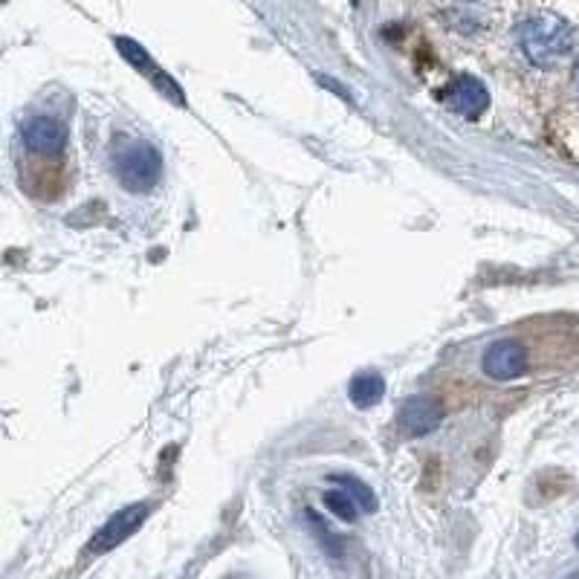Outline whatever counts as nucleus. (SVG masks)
Listing matches in <instances>:
<instances>
[{"label": "nucleus", "instance_id": "1", "mask_svg": "<svg viewBox=\"0 0 579 579\" xmlns=\"http://www.w3.org/2000/svg\"><path fill=\"white\" fill-rule=\"evenodd\" d=\"M519 44L530 64L536 67H553L556 61L571 53L574 47V29L568 21L551 12H539L527 18L519 27Z\"/></svg>", "mask_w": 579, "mask_h": 579}, {"label": "nucleus", "instance_id": "2", "mask_svg": "<svg viewBox=\"0 0 579 579\" xmlns=\"http://www.w3.org/2000/svg\"><path fill=\"white\" fill-rule=\"evenodd\" d=\"M113 171L128 192H151L163 177V154L142 139H128L113 154Z\"/></svg>", "mask_w": 579, "mask_h": 579}, {"label": "nucleus", "instance_id": "3", "mask_svg": "<svg viewBox=\"0 0 579 579\" xmlns=\"http://www.w3.org/2000/svg\"><path fill=\"white\" fill-rule=\"evenodd\" d=\"M530 371V351L524 348L519 339L504 336L496 339L487 351H484V374L496 383H510L519 380Z\"/></svg>", "mask_w": 579, "mask_h": 579}, {"label": "nucleus", "instance_id": "4", "mask_svg": "<svg viewBox=\"0 0 579 579\" xmlns=\"http://www.w3.org/2000/svg\"><path fill=\"white\" fill-rule=\"evenodd\" d=\"M148 513H151V507H148V504H128V507H122V510H119V513H113L111 519L99 527V533L87 542V553L102 556V553L119 548L125 539H131L139 527L145 524Z\"/></svg>", "mask_w": 579, "mask_h": 579}, {"label": "nucleus", "instance_id": "5", "mask_svg": "<svg viewBox=\"0 0 579 579\" xmlns=\"http://www.w3.org/2000/svg\"><path fill=\"white\" fill-rule=\"evenodd\" d=\"M441 99L443 105H446L449 111L458 113V116L478 119L481 113L487 111V105H490V90L484 87L481 79L464 73V76H455L452 82L443 87Z\"/></svg>", "mask_w": 579, "mask_h": 579}, {"label": "nucleus", "instance_id": "6", "mask_svg": "<svg viewBox=\"0 0 579 579\" xmlns=\"http://www.w3.org/2000/svg\"><path fill=\"white\" fill-rule=\"evenodd\" d=\"M21 139L27 151L41 154V157H58L67 148V128L58 122L56 116H29L21 125Z\"/></svg>", "mask_w": 579, "mask_h": 579}, {"label": "nucleus", "instance_id": "7", "mask_svg": "<svg viewBox=\"0 0 579 579\" xmlns=\"http://www.w3.org/2000/svg\"><path fill=\"white\" fill-rule=\"evenodd\" d=\"M443 420V406L435 397H412L403 403V409L397 414V426L403 435L409 438H423L429 432H435Z\"/></svg>", "mask_w": 579, "mask_h": 579}, {"label": "nucleus", "instance_id": "8", "mask_svg": "<svg viewBox=\"0 0 579 579\" xmlns=\"http://www.w3.org/2000/svg\"><path fill=\"white\" fill-rule=\"evenodd\" d=\"M116 47H119V53L128 58L137 70H142L151 82L157 84L163 93H166L171 102H177V105H186V96H183V90L174 84V79L168 76L166 70H157V64L151 61V56L139 47L137 41H131V38H116Z\"/></svg>", "mask_w": 579, "mask_h": 579}, {"label": "nucleus", "instance_id": "9", "mask_svg": "<svg viewBox=\"0 0 579 579\" xmlns=\"http://www.w3.org/2000/svg\"><path fill=\"white\" fill-rule=\"evenodd\" d=\"M386 394V380L377 371H359L348 386V397L357 409H371L383 400Z\"/></svg>", "mask_w": 579, "mask_h": 579}, {"label": "nucleus", "instance_id": "10", "mask_svg": "<svg viewBox=\"0 0 579 579\" xmlns=\"http://www.w3.org/2000/svg\"><path fill=\"white\" fill-rule=\"evenodd\" d=\"M449 18H452V27L458 29V32H475L484 24V9H481L478 0H458L452 6Z\"/></svg>", "mask_w": 579, "mask_h": 579}, {"label": "nucleus", "instance_id": "11", "mask_svg": "<svg viewBox=\"0 0 579 579\" xmlns=\"http://www.w3.org/2000/svg\"><path fill=\"white\" fill-rule=\"evenodd\" d=\"M333 481H336V484H342L362 510L374 513V510L380 507V504H377V496H374V490H371L365 481H359L357 475H342V472H336V475H333Z\"/></svg>", "mask_w": 579, "mask_h": 579}, {"label": "nucleus", "instance_id": "12", "mask_svg": "<svg viewBox=\"0 0 579 579\" xmlns=\"http://www.w3.org/2000/svg\"><path fill=\"white\" fill-rule=\"evenodd\" d=\"M325 507L331 510L336 519H342V522H354L357 519V510L359 504L351 498L348 490H331V493H325Z\"/></svg>", "mask_w": 579, "mask_h": 579}, {"label": "nucleus", "instance_id": "13", "mask_svg": "<svg viewBox=\"0 0 579 579\" xmlns=\"http://www.w3.org/2000/svg\"><path fill=\"white\" fill-rule=\"evenodd\" d=\"M307 519H310V524H313V530L319 533V542H322V548H328V553H331V556H339V545H336V539H333L331 530L319 522V516L307 510Z\"/></svg>", "mask_w": 579, "mask_h": 579}, {"label": "nucleus", "instance_id": "14", "mask_svg": "<svg viewBox=\"0 0 579 579\" xmlns=\"http://www.w3.org/2000/svg\"><path fill=\"white\" fill-rule=\"evenodd\" d=\"M577 87H579V64H577Z\"/></svg>", "mask_w": 579, "mask_h": 579}, {"label": "nucleus", "instance_id": "15", "mask_svg": "<svg viewBox=\"0 0 579 579\" xmlns=\"http://www.w3.org/2000/svg\"><path fill=\"white\" fill-rule=\"evenodd\" d=\"M577 542H579V533H577Z\"/></svg>", "mask_w": 579, "mask_h": 579}, {"label": "nucleus", "instance_id": "16", "mask_svg": "<svg viewBox=\"0 0 579 579\" xmlns=\"http://www.w3.org/2000/svg\"><path fill=\"white\" fill-rule=\"evenodd\" d=\"M571 579H577V577H571Z\"/></svg>", "mask_w": 579, "mask_h": 579}]
</instances>
